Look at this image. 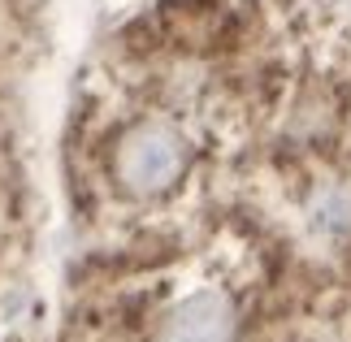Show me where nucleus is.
Segmentation results:
<instances>
[{
    "label": "nucleus",
    "mask_w": 351,
    "mask_h": 342,
    "mask_svg": "<svg viewBox=\"0 0 351 342\" xmlns=\"http://www.w3.org/2000/svg\"><path fill=\"white\" fill-rule=\"evenodd\" d=\"M182 165H186V147H182V139L169 126L130 130L126 143H121V152H117L121 182H126L130 191H139V195H152V191L169 186L173 178L182 173Z\"/></svg>",
    "instance_id": "f257e3e1"
},
{
    "label": "nucleus",
    "mask_w": 351,
    "mask_h": 342,
    "mask_svg": "<svg viewBox=\"0 0 351 342\" xmlns=\"http://www.w3.org/2000/svg\"><path fill=\"white\" fill-rule=\"evenodd\" d=\"M234 321L221 295H195L169 317L160 342H230Z\"/></svg>",
    "instance_id": "f03ea898"
}]
</instances>
